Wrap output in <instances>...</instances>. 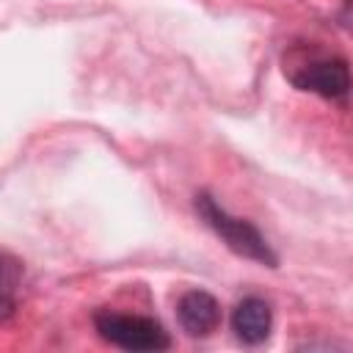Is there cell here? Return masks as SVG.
I'll return each mask as SVG.
<instances>
[{"label":"cell","instance_id":"8992f818","mask_svg":"<svg viewBox=\"0 0 353 353\" xmlns=\"http://www.w3.org/2000/svg\"><path fill=\"white\" fill-rule=\"evenodd\" d=\"M19 276H22V265L8 254H0V323L17 312Z\"/></svg>","mask_w":353,"mask_h":353},{"label":"cell","instance_id":"3957f363","mask_svg":"<svg viewBox=\"0 0 353 353\" xmlns=\"http://www.w3.org/2000/svg\"><path fill=\"white\" fill-rule=\"evenodd\" d=\"M290 83L323 99H345L350 91V69L345 58H312L290 72Z\"/></svg>","mask_w":353,"mask_h":353},{"label":"cell","instance_id":"6da1fadb","mask_svg":"<svg viewBox=\"0 0 353 353\" xmlns=\"http://www.w3.org/2000/svg\"><path fill=\"white\" fill-rule=\"evenodd\" d=\"M196 212H199V218L226 243V248H232L234 254H240V256H245V259H251V262L276 268L279 256L273 254V248L268 245L265 234H262L251 221L226 212L210 193H199V196H196Z\"/></svg>","mask_w":353,"mask_h":353},{"label":"cell","instance_id":"277c9868","mask_svg":"<svg viewBox=\"0 0 353 353\" xmlns=\"http://www.w3.org/2000/svg\"><path fill=\"white\" fill-rule=\"evenodd\" d=\"M176 317L188 336H210L221 325V303L204 290H188L176 301Z\"/></svg>","mask_w":353,"mask_h":353},{"label":"cell","instance_id":"7a4b0ae2","mask_svg":"<svg viewBox=\"0 0 353 353\" xmlns=\"http://www.w3.org/2000/svg\"><path fill=\"white\" fill-rule=\"evenodd\" d=\"M94 328H97V334L108 345L121 347V350L157 353V350H168L171 347L168 331L154 317L124 314V312H113V309H99L94 314Z\"/></svg>","mask_w":353,"mask_h":353},{"label":"cell","instance_id":"5b68a950","mask_svg":"<svg viewBox=\"0 0 353 353\" xmlns=\"http://www.w3.org/2000/svg\"><path fill=\"white\" fill-rule=\"evenodd\" d=\"M273 328V312L265 298L248 295L243 298L232 312V331L245 345H262L270 336Z\"/></svg>","mask_w":353,"mask_h":353}]
</instances>
